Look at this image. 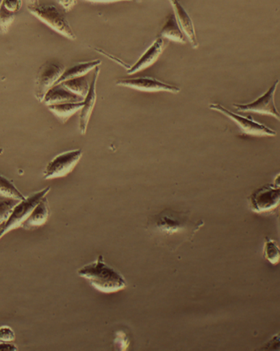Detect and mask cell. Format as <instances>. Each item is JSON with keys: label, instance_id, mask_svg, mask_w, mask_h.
Listing matches in <instances>:
<instances>
[{"label": "cell", "instance_id": "obj_1", "mask_svg": "<svg viewBox=\"0 0 280 351\" xmlns=\"http://www.w3.org/2000/svg\"><path fill=\"white\" fill-rule=\"evenodd\" d=\"M204 224L203 220H192L190 213L165 210L150 217L146 230L157 245L175 252L186 242L193 241Z\"/></svg>", "mask_w": 280, "mask_h": 351}, {"label": "cell", "instance_id": "obj_2", "mask_svg": "<svg viewBox=\"0 0 280 351\" xmlns=\"http://www.w3.org/2000/svg\"><path fill=\"white\" fill-rule=\"evenodd\" d=\"M81 278H85L94 289L104 294L116 293L127 287V280L114 267L107 265L103 256L97 261L88 263L78 270Z\"/></svg>", "mask_w": 280, "mask_h": 351}, {"label": "cell", "instance_id": "obj_3", "mask_svg": "<svg viewBox=\"0 0 280 351\" xmlns=\"http://www.w3.org/2000/svg\"><path fill=\"white\" fill-rule=\"evenodd\" d=\"M27 10L53 30L72 40L77 39L66 16L53 4H37L27 6Z\"/></svg>", "mask_w": 280, "mask_h": 351}, {"label": "cell", "instance_id": "obj_4", "mask_svg": "<svg viewBox=\"0 0 280 351\" xmlns=\"http://www.w3.org/2000/svg\"><path fill=\"white\" fill-rule=\"evenodd\" d=\"M50 190H51L50 186L46 187L16 204L8 219L0 225V239L12 230L22 227L34 208L47 195Z\"/></svg>", "mask_w": 280, "mask_h": 351}, {"label": "cell", "instance_id": "obj_5", "mask_svg": "<svg viewBox=\"0 0 280 351\" xmlns=\"http://www.w3.org/2000/svg\"><path fill=\"white\" fill-rule=\"evenodd\" d=\"M209 107L212 110L219 112L232 120L239 127L241 132L246 135L257 137H274L277 135V132L267 127L266 125L258 123L257 121L249 118V117L237 114L236 112L227 110L220 104H212Z\"/></svg>", "mask_w": 280, "mask_h": 351}, {"label": "cell", "instance_id": "obj_6", "mask_svg": "<svg viewBox=\"0 0 280 351\" xmlns=\"http://www.w3.org/2000/svg\"><path fill=\"white\" fill-rule=\"evenodd\" d=\"M279 85V80L275 81L264 95H261L254 101L249 104H233V106L238 112L270 116L280 122V112L275 104V92H277Z\"/></svg>", "mask_w": 280, "mask_h": 351}, {"label": "cell", "instance_id": "obj_7", "mask_svg": "<svg viewBox=\"0 0 280 351\" xmlns=\"http://www.w3.org/2000/svg\"><path fill=\"white\" fill-rule=\"evenodd\" d=\"M82 149H76L58 154L49 162L44 171V179L64 178L72 173L82 157Z\"/></svg>", "mask_w": 280, "mask_h": 351}, {"label": "cell", "instance_id": "obj_8", "mask_svg": "<svg viewBox=\"0 0 280 351\" xmlns=\"http://www.w3.org/2000/svg\"><path fill=\"white\" fill-rule=\"evenodd\" d=\"M64 65L60 62H46L40 66L36 74L34 94L37 100L44 101L45 95L56 85L65 71Z\"/></svg>", "mask_w": 280, "mask_h": 351}, {"label": "cell", "instance_id": "obj_9", "mask_svg": "<svg viewBox=\"0 0 280 351\" xmlns=\"http://www.w3.org/2000/svg\"><path fill=\"white\" fill-rule=\"evenodd\" d=\"M250 208L257 214L272 212L280 206V188L266 185L258 188L249 196Z\"/></svg>", "mask_w": 280, "mask_h": 351}, {"label": "cell", "instance_id": "obj_10", "mask_svg": "<svg viewBox=\"0 0 280 351\" xmlns=\"http://www.w3.org/2000/svg\"><path fill=\"white\" fill-rule=\"evenodd\" d=\"M116 85L144 92L164 91L178 94L181 91V88L177 86L168 84V83L150 77L121 78L116 82Z\"/></svg>", "mask_w": 280, "mask_h": 351}, {"label": "cell", "instance_id": "obj_11", "mask_svg": "<svg viewBox=\"0 0 280 351\" xmlns=\"http://www.w3.org/2000/svg\"><path fill=\"white\" fill-rule=\"evenodd\" d=\"M166 39L163 38L162 36H158L157 38L153 41V44L146 49V51L142 54L141 57L138 60L135 64L131 66L127 70L129 75H133L141 71L147 69L157 61L160 58L163 51H164L168 43H166Z\"/></svg>", "mask_w": 280, "mask_h": 351}, {"label": "cell", "instance_id": "obj_12", "mask_svg": "<svg viewBox=\"0 0 280 351\" xmlns=\"http://www.w3.org/2000/svg\"><path fill=\"white\" fill-rule=\"evenodd\" d=\"M99 73L100 69L99 66H97L94 69L89 92H88L87 95L84 99V106L81 108L80 120H79V128H80L81 135H86L88 124H89L92 112H93L95 106L96 100H97V82Z\"/></svg>", "mask_w": 280, "mask_h": 351}, {"label": "cell", "instance_id": "obj_13", "mask_svg": "<svg viewBox=\"0 0 280 351\" xmlns=\"http://www.w3.org/2000/svg\"><path fill=\"white\" fill-rule=\"evenodd\" d=\"M173 8L175 19L177 20L179 27L181 28L183 34L186 35L188 41L194 49L199 48V43L196 35V31L193 20L190 18L186 8L183 7L179 0H169Z\"/></svg>", "mask_w": 280, "mask_h": 351}, {"label": "cell", "instance_id": "obj_14", "mask_svg": "<svg viewBox=\"0 0 280 351\" xmlns=\"http://www.w3.org/2000/svg\"><path fill=\"white\" fill-rule=\"evenodd\" d=\"M84 98L73 93L62 84L53 86L45 95L43 103L46 106L68 102H81Z\"/></svg>", "mask_w": 280, "mask_h": 351}, {"label": "cell", "instance_id": "obj_15", "mask_svg": "<svg viewBox=\"0 0 280 351\" xmlns=\"http://www.w3.org/2000/svg\"><path fill=\"white\" fill-rule=\"evenodd\" d=\"M50 215V208L47 198L44 197L32 210L31 215L22 225L23 229L31 230L43 226L48 221Z\"/></svg>", "mask_w": 280, "mask_h": 351}, {"label": "cell", "instance_id": "obj_16", "mask_svg": "<svg viewBox=\"0 0 280 351\" xmlns=\"http://www.w3.org/2000/svg\"><path fill=\"white\" fill-rule=\"evenodd\" d=\"M100 64H101V60H99L77 62V64L70 66L68 69H65L56 85L61 84V83L70 80V79L86 76L87 73L99 66Z\"/></svg>", "mask_w": 280, "mask_h": 351}, {"label": "cell", "instance_id": "obj_17", "mask_svg": "<svg viewBox=\"0 0 280 351\" xmlns=\"http://www.w3.org/2000/svg\"><path fill=\"white\" fill-rule=\"evenodd\" d=\"M167 40H173L175 43L186 44L187 38L181 28L179 27L177 19L174 14H170L166 18V23L163 25L160 32V36Z\"/></svg>", "mask_w": 280, "mask_h": 351}, {"label": "cell", "instance_id": "obj_18", "mask_svg": "<svg viewBox=\"0 0 280 351\" xmlns=\"http://www.w3.org/2000/svg\"><path fill=\"white\" fill-rule=\"evenodd\" d=\"M83 106L84 101L51 104V106H48L47 107L54 116L57 117L62 123H65L71 117L77 114L79 110H81Z\"/></svg>", "mask_w": 280, "mask_h": 351}, {"label": "cell", "instance_id": "obj_19", "mask_svg": "<svg viewBox=\"0 0 280 351\" xmlns=\"http://www.w3.org/2000/svg\"><path fill=\"white\" fill-rule=\"evenodd\" d=\"M68 90L85 99L89 92L90 84L88 82L86 76L70 79V80L61 83Z\"/></svg>", "mask_w": 280, "mask_h": 351}, {"label": "cell", "instance_id": "obj_20", "mask_svg": "<svg viewBox=\"0 0 280 351\" xmlns=\"http://www.w3.org/2000/svg\"><path fill=\"white\" fill-rule=\"evenodd\" d=\"M0 196L18 200L26 199L14 184L1 174H0Z\"/></svg>", "mask_w": 280, "mask_h": 351}, {"label": "cell", "instance_id": "obj_21", "mask_svg": "<svg viewBox=\"0 0 280 351\" xmlns=\"http://www.w3.org/2000/svg\"><path fill=\"white\" fill-rule=\"evenodd\" d=\"M263 256L272 265H277L280 263V248L277 241L266 238Z\"/></svg>", "mask_w": 280, "mask_h": 351}, {"label": "cell", "instance_id": "obj_22", "mask_svg": "<svg viewBox=\"0 0 280 351\" xmlns=\"http://www.w3.org/2000/svg\"><path fill=\"white\" fill-rule=\"evenodd\" d=\"M21 200L3 197L0 196V225L10 217L14 206Z\"/></svg>", "mask_w": 280, "mask_h": 351}, {"label": "cell", "instance_id": "obj_23", "mask_svg": "<svg viewBox=\"0 0 280 351\" xmlns=\"http://www.w3.org/2000/svg\"><path fill=\"white\" fill-rule=\"evenodd\" d=\"M16 14L6 10L3 5L0 8V32L6 34L15 19Z\"/></svg>", "mask_w": 280, "mask_h": 351}, {"label": "cell", "instance_id": "obj_24", "mask_svg": "<svg viewBox=\"0 0 280 351\" xmlns=\"http://www.w3.org/2000/svg\"><path fill=\"white\" fill-rule=\"evenodd\" d=\"M16 335L14 330L8 326L0 328V341L12 342L15 341Z\"/></svg>", "mask_w": 280, "mask_h": 351}, {"label": "cell", "instance_id": "obj_25", "mask_svg": "<svg viewBox=\"0 0 280 351\" xmlns=\"http://www.w3.org/2000/svg\"><path fill=\"white\" fill-rule=\"evenodd\" d=\"M2 5L7 10L16 14L23 7V0H3Z\"/></svg>", "mask_w": 280, "mask_h": 351}, {"label": "cell", "instance_id": "obj_26", "mask_svg": "<svg viewBox=\"0 0 280 351\" xmlns=\"http://www.w3.org/2000/svg\"><path fill=\"white\" fill-rule=\"evenodd\" d=\"M262 350H280V333L274 336L267 343L262 346Z\"/></svg>", "mask_w": 280, "mask_h": 351}, {"label": "cell", "instance_id": "obj_27", "mask_svg": "<svg viewBox=\"0 0 280 351\" xmlns=\"http://www.w3.org/2000/svg\"><path fill=\"white\" fill-rule=\"evenodd\" d=\"M58 2L66 12H69L76 5L77 0H58Z\"/></svg>", "mask_w": 280, "mask_h": 351}, {"label": "cell", "instance_id": "obj_28", "mask_svg": "<svg viewBox=\"0 0 280 351\" xmlns=\"http://www.w3.org/2000/svg\"><path fill=\"white\" fill-rule=\"evenodd\" d=\"M18 349L11 342H0V351H18Z\"/></svg>", "mask_w": 280, "mask_h": 351}, {"label": "cell", "instance_id": "obj_29", "mask_svg": "<svg viewBox=\"0 0 280 351\" xmlns=\"http://www.w3.org/2000/svg\"><path fill=\"white\" fill-rule=\"evenodd\" d=\"M87 1L95 3H112L118 1H125V0H87ZM127 1H131V0H127Z\"/></svg>", "mask_w": 280, "mask_h": 351}, {"label": "cell", "instance_id": "obj_30", "mask_svg": "<svg viewBox=\"0 0 280 351\" xmlns=\"http://www.w3.org/2000/svg\"><path fill=\"white\" fill-rule=\"evenodd\" d=\"M273 185L275 186L280 188V173H279L277 177H275L274 180V184Z\"/></svg>", "mask_w": 280, "mask_h": 351}, {"label": "cell", "instance_id": "obj_31", "mask_svg": "<svg viewBox=\"0 0 280 351\" xmlns=\"http://www.w3.org/2000/svg\"><path fill=\"white\" fill-rule=\"evenodd\" d=\"M27 6H35L39 4V0H27Z\"/></svg>", "mask_w": 280, "mask_h": 351}, {"label": "cell", "instance_id": "obj_32", "mask_svg": "<svg viewBox=\"0 0 280 351\" xmlns=\"http://www.w3.org/2000/svg\"><path fill=\"white\" fill-rule=\"evenodd\" d=\"M2 1H3V0H0V8H1V6H2Z\"/></svg>", "mask_w": 280, "mask_h": 351}, {"label": "cell", "instance_id": "obj_33", "mask_svg": "<svg viewBox=\"0 0 280 351\" xmlns=\"http://www.w3.org/2000/svg\"><path fill=\"white\" fill-rule=\"evenodd\" d=\"M279 226H280V213H279Z\"/></svg>", "mask_w": 280, "mask_h": 351}, {"label": "cell", "instance_id": "obj_34", "mask_svg": "<svg viewBox=\"0 0 280 351\" xmlns=\"http://www.w3.org/2000/svg\"><path fill=\"white\" fill-rule=\"evenodd\" d=\"M137 1L141 2V1H142V0H137Z\"/></svg>", "mask_w": 280, "mask_h": 351}]
</instances>
